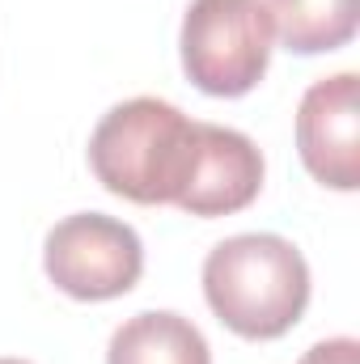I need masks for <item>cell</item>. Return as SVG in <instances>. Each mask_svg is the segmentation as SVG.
<instances>
[{
    "label": "cell",
    "instance_id": "cell-1",
    "mask_svg": "<svg viewBox=\"0 0 360 364\" xmlns=\"http://www.w3.org/2000/svg\"><path fill=\"white\" fill-rule=\"evenodd\" d=\"M203 296L242 339L288 335L309 305L305 255L280 233H238L208 250Z\"/></svg>",
    "mask_w": 360,
    "mask_h": 364
},
{
    "label": "cell",
    "instance_id": "cell-2",
    "mask_svg": "<svg viewBox=\"0 0 360 364\" xmlns=\"http://www.w3.org/2000/svg\"><path fill=\"white\" fill-rule=\"evenodd\" d=\"M199 123L174 102L127 97L102 114L90 136V170L97 182L132 203H174L191 174Z\"/></svg>",
    "mask_w": 360,
    "mask_h": 364
},
{
    "label": "cell",
    "instance_id": "cell-3",
    "mask_svg": "<svg viewBox=\"0 0 360 364\" xmlns=\"http://www.w3.org/2000/svg\"><path fill=\"white\" fill-rule=\"evenodd\" d=\"M275 26L263 0H191L182 17V73L212 97L250 93L271 64Z\"/></svg>",
    "mask_w": 360,
    "mask_h": 364
},
{
    "label": "cell",
    "instance_id": "cell-4",
    "mask_svg": "<svg viewBox=\"0 0 360 364\" xmlns=\"http://www.w3.org/2000/svg\"><path fill=\"white\" fill-rule=\"evenodd\" d=\"M43 267L73 301H115L136 288L144 272V246L132 225L106 212H77L47 233Z\"/></svg>",
    "mask_w": 360,
    "mask_h": 364
},
{
    "label": "cell",
    "instance_id": "cell-5",
    "mask_svg": "<svg viewBox=\"0 0 360 364\" xmlns=\"http://www.w3.org/2000/svg\"><path fill=\"white\" fill-rule=\"evenodd\" d=\"M301 166L331 191L360 186V77L335 73L314 81L297 106Z\"/></svg>",
    "mask_w": 360,
    "mask_h": 364
},
{
    "label": "cell",
    "instance_id": "cell-6",
    "mask_svg": "<svg viewBox=\"0 0 360 364\" xmlns=\"http://www.w3.org/2000/svg\"><path fill=\"white\" fill-rule=\"evenodd\" d=\"M263 191V153L238 127L199 123L191 174L182 182L174 208L186 216H233L250 208Z\"/></svg>",
    "mask_w": 360,
    "mask_h": 364
},
{
    "label": "cell",
    "instance_id": "cell-7",
    "mask_svg": "<svg viewBox=\"0 0 360 364\" xmlns=\"http://www.w3.org/2000/svg\"><path fill=\"white\" fill-rule=\"evenodd\" d=\"M106 364H212V352L191 318L174 309H144L110 335Z\"/></svg>",
    "mask_w": 360,
    "mask_h": 364
},
{
    "label": "cell",
    "instance_id": "cell-8",
    "mask_svg": "<svg viewBox=\"0 0 360 364\" xmlns=\"http://www.w3.org/2000/svg\"><path fill=\"white\" fill-rule=\"evenodd\" d=\"M280 43L297 55L339 51L356 38L360 0H263Z\"/></svg>",
    "mask_w": 360,
    "mask_h": 364
},
{
    "label": "cell",
    "instance_id": "cell-9",
    "mask_svg": "<svg viewBox=\"0 0 360 364\" xmlns=\"http://www.w3.org/2000/svg\"><path fill=\"white\" fill-rule=\"evenodd\" d=\"M360 360V343L356 339H348V335H339V339H322V343H314L301 364H356Z\"/></svg>",
    "mask_w": 360,
    "mask_h": 364
},
{
    "label": "cell",
    "instance_id": "cell-10",
    "mask_svg": "<svg viewBox=\"0 0 360 364\" xmlns=\"http://www.w3.org/2000/svg\"><path fill=\"white\" fill-rule=\"evenodd\" d=\"M0 364H30V360H9V356H0Z\"/></svg>",
    "mask_w": 360,
    "mask_h": 364
}]
</instances>
